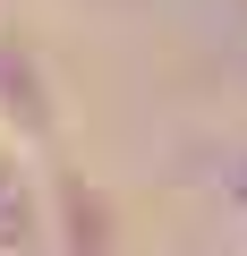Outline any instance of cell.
I'll return each instance as SVG.
<instances>
[{"label": "cell", "mask_w": 247, "mask_h": 256, "mask_svg": "<svg viewBox=\"0 0 247 256\" xmlns=\"http://www.w3.org/2000/svg\"><path fill=\"white\" fill-rule=\"evenodd\" d=\"M0 137L17 154H34L43 171H60L68 154V94H60V68L43 52V34H26L17 18L0 26Z\"/></svg>", "instance_id": "cell-1"}, {"label": "cell", "mask_w": 247, "mask_h": 256, "mask_svg": "<svg viewBox=\"0 0 247 256\" xmlns=\"http://www.w3.org/2000/svg\"><path fill=\"white\" fill-rule=\"evenodd\" d=\"M43 205H51V256H128V222L94 180L43 171Z\"/></svg>", "instance_id": "cell-2"}, {"label": "cell", "mask_w": 247, "mask_h": 256, "mask_svg": "<svg viewBox=\"0 0 247 256\" xmlns=\"http://www.w3.org/2000/svg\"><path fill=\"white\" fill-rule=\"evenodd\" d=\"M222 196H230V214H239V222H247V146H239V154H230V171H222Z\"/></svg>", "instance_id": "cell-3"}, {"label": "cell", "mask_w": 247, "mask_h": 256, "mask_svg": "<svg viewBox=\"0 0 247 256\" xmlns=\"http://www.w3.org/2000/svg\"><path fill=\"white\" fill-rule=\"evenodd\" d=\"M0 26H9V0H0Z\"/></svg>", "instance_id": "cell-4"}]
</instances>
